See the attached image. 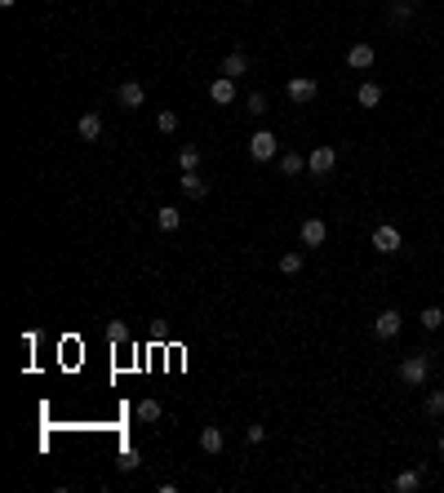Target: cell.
Wrapping results in <instances>:
<instances>
[{
    "label": "cell",
    "instance_id": "ac0fdd59",
    "mask_svg": "<svg viewBox=\"0 0 444 493\" xmlns=\"http://www.w3.org/2000/svg\"><path fill=\"white\" fill-rule=\"evenodd\" d=\"M156 227L160 231H178V227H183V214H178L174 205H165V209H156Z\"/></svg>",
    "mask_w": 444,
    "mask_h": 493
},
{
    "label": "cell",
    "instance_id": "4316f807",
    "mask_svg": "<svg viewBox=\"0 0 444 493\" xmlns=\"http://www.w3.org/2000/svg\"><path fill=\"white\" fill-rule=\"evenodd\" d=\"M138 467H143L138 449H125V453H120V471H138Z\"/></svg>",
    "mask_w": 444,
    "mask_h": 493
},
{
    "label": "cell",
    "instance_id": "8992f818",
    "mask_svg": "<svg viewBox=\"0 0 444 493\" xmlns=\"http://www.w3.org/2000/svg\"><path fill=\"white\" fill-rule=\"evenodd\" d=\"M249 156L258 160V165L262 160H276V134H271V129H258V134L249 138Z\"/></svg>",
    "mask_w": 444,
    "mask_h": 493
},
{
    "label": "cell",
    "instance_id": "f1b7e54d",
    "mask_svg": "<svg viewBox=\"0 0 444 493\" xmlns=\"http://www.w3.org/2000/svg\"><path fill=\"white\" fill-rule=\"evenodd\" d=\"M409 9H413V5H404V0H400V5L391 9V18H395V23H404V18H409Z\"/></svg>",
    "mask_w": 444,
    "mask_h": 493
},
{
    "label": "cell",
    "instance_id": "ffe728a7",
    "mask_svg": "<svg viewBox=\"0 0 444 493\" xmlns=\"http://www.w3.org/2000/svg\"><path fill=\"white\" fill-rule=\"evenodd\" d=\"M302 262H307V258H302V253H298V249H289V253H280V276H298V271H302Z\"/></svg>",
    "mask_w": 444,
    "mask_h": 493
},
{
    "label": "cell",
    "instance_id": "52a82bcc",
    "mask_svg": "<svg viewBox=\"0 0 444 493\" xmlns=\"http://www.w3.org/2000/svg\"><path fill=\"white\" fill-rule=\"evenodd\" d=\"M298 236H302V244H307V249H320V244L329 240V227L320 222V218H307V222L298 227Z\"/></svg>",
    "mask_w": 444,
    "mask_h": 493
},
{
    "label": "cell",
    "instance_id": "f546056e",
    "mask_svg": "<svg viewBox=\"0 0 444 493\" xmlns=\"http://www.w3.org/2000/svg\"><path fill=\"white\" fill-rule=\"evenodd\" d=\"M18 5V0H0V9H14Z\"/></svg>",
    "mask_w": 444,
    "mask_h": 493
},
{
    "label": "cell",
    "instance_id": "3957f363",
    "mask_svg": "<svg viewBox=\"0 0 444 493\" xmlns=\"http://www.w3.org/2000/svg\"><path fill=\"white\" fill-rule=\"evenodd\" d=\"M334 165H338V151L334 147H311V156H307L311 178H329V174H334Z\"/></svg>",
    "mask_w": 444,
    "mask_h": 493
},
{
    "label": "cell",
    "instance_id": "83f0119b",
    "mask_svg": "<svg viewBox=\"0 0 444 493\" xmlns=\"http://www.w3.org/2000/svg\"><path fill=\"white\" fill-rule=\"evenodd\" d=\"M244 440H249V444H262V440H267V426H262V422L244 426Z\"/></svg>",
    "mask_w": 444,
    "mask_h": 493
},
{
    "label": "cell",
    "instance_id": "30bf717a",
    "mask_svg": "<svg viewBox=\"0 0 444 493\" xmlns=\"http://www.w3.org/2000/svg\"><path fill=\"white\" fill-rule=\"evenodd\" d=\"M178 183H183V192L191 196V200H205V196H209V178H205V174H196V169H187V174L178 178Z\"/></svg>",
    "mask_w": 444,
    "mask_h": 493
},
{
    "label": "cell",
    "instance_id": "9a60e30c",
    "mask_svg": "<svg viewBox=\"0 0 444 493\" xmlns=\"http://www.w3.org/2000/svg\"><path fill=\"white\" fill-rule=\"evenodd\" d=\"M355 102H360V107H377V102H382V84L364 80L360 89H355Z\"/></svg>",
    "mask_w": 444,
    "mask_h": 493
},
{
    "label": "cell",
    "instance_id": "7a4b0ae2",
    "mask_svg": "<svg viewBox=\"0 0 444 493\" xmlns=\"http://www.w3.org/2000/svg\"><path fill=\"white\" fill-rule=\"evenodd\" d=\"M400 227H391V222H377L373 227V249L377 253H382V258H386V253H400Z\"/></svg>",
    "mask_w": 444,
    "mask_h": 493
},
{
    "label": "cell",
    "instance_id": "1f68e13d",
    "mask_svg": "<svg viewBox=\"0 0 444 493\" xmlns=\"http://www.w3.org/2000/svg\"><path fill=\"white\" fill-rule=\"evenodd\" d=\"M404 5H418V0H404Z\"/></svg>",
    "mask_w": 444,
    "mask_h": 493
},
{
    "label": "cell",
    "instance_id": "44dd1931",
    "mask_svg": "<svg viewBox=\"0 0 444 493\" xmlns=\"http://www.w3.org/2000/svg\"><path fill=\"white\" fill-rule=\"evenodd\" d=\"M418 325L431 329V334H436V329H444V307H427V311L418 316Z\"/></svg>",
    "mask_w": 444,
    "mask_h": 493
},
{
    "label": "cell",
    "instance_id": "6da1fadb",
    "mask_svg": "<svg viewBox=\"0 0 444 493\" xmlns=\"http://www.w3.org/2000/svg\"><path fill=\"white\" fill-rule=\"evenodd\" d=\"M431 378V356L427 352H409L400 360V382H409V387H422Z\"/></svg>",
    "mask_w": 444,
    "mask_h": 493
},
{
    "label": "cell",
    "instance_id": "e0dca14e",
    "mask_svg": "<svg viewBox=\"0 0 444 493\" xmlns=\"http://www.w3.org/2000/svg\"><path fill=\"white\" fill-rule=\"evenodd\" d=\"M244 71H249V58H244V54H226V58H222V76H231V80H240Z\"/></svg>",
    "mask_w": 444,
    "mask_h": 493
},
{
    "label": "cell",
    "instance_id": "277c9868",
    "mask_svg": "<svg viewBox=\"0 0 444 493\" xmlns=\"http://www.w3.org/2000/svg\"><path fill=\"white\" fill-rule=\"evenodd\" d=\"M285 93H289V102H298V107H302V102H311L320 93V84H316V76H294V80L285 84Z\"/></svg>",
    "mask_w": 444,
    "mask_h": 493
},
{
    "label": "cell",
    "instance_id": "ba28073f",
    "mask_svg": "<svg viewBox=\"0 0 444 493\" xmlns=\"http://www.w3.org/2000/svg\"><path fill=\"white\" fill-rule=\"evenodd\" d=\"M116 98H120V107L138 111V107H143V102H147V89H143V84H138V80H125V84H120V89H116Z\"/></svg>",
    "mask_w": 444,
    "mask_h": 493
},
{
    "label": "cell",
    "instance_id": "5b68a950",
    "mask_svg": "<svg viewBox=\"0 0 444 493\" xmlns=\"http://www.w3.org/2000/svg\"><path fill=\"white\" fill-rule=\"evenodd\" d=\"M400 325H404V316H400V311H395V307H382V311H377V320H373V334L386 343V338H395V334H400Z\"/></svg>",
    "mask_w": 444,
    "mask_h": 493
},
{
    "label": "cell",
    "instance_id": "484cf974",
    "mask_svg": "<svg viewBox=\"0 0 444 493\" xmlns=\"http://www.w3.org/2000/svg\"><path fill=\"white\" fill-rule=\"evenodd\" d=\"M107 338H111V343H129V325L111 320V325H107Z\"/></svg>",
    "mask_w": 444,
    "mask_h": 493
},
{
    "label": "cell",
    "instance_id": "8fae6325",
    "mask_svg": "<svg viewBox=\"0 0 444 493\" xmlns=\"http://www.w3.org/2000/svg\"><path fill=\"white\" fill-rule=\"evenodd\" d=\"M75 134H80V142H98L102 138V116L98 111H84L80 125H75Z\"/></svg>",
    "mask_w": 444,
    "mask_h": 493
},
{
    "label": "cell",
    "instance_id": "5bb4252c",
    "mask_svg": "<svg viewBox=\"0 0 444 493\" xmlns=\"http://www.w3.org/2000/svg\"><path fill=\"white\" fill-rule=\"evenodd\" d=\"M418 485H422V467H409V471H400V476L391 480V489H395V493H413Z\"/></svg>",
    "mask_w": 444,
    "mask_h": 493
},
{
    "label": "cell",
    "instance_id": "cb8c5ba5",
    "mask_svg": "<svg viewBox=\"0 0 444 493\" xmlns=\"http://www.w3.org/2000/svg\"><path fill=\"white\" fill-rule=\"evenodd\" d=\"M156 129H160V134H178V111H160Z\"/></svg>",
    "mask_w": 444,
    "mask_h": 493
},
{
    "label": "cell",
    "instance_id": "d6986e66",
    "mask_svg": "<svg viewBox=\"0 0 444 493\" xmlns=\"http://www.w3.org/2000/svg\"><path fill=\"white\" fill-rule=\"evenodd\" d=\"M134 418L138 422H160V418H165V409H160V400H138Z\"/></svg>",
    "mask_w": 444,
    "mask_h": 493
},
{
    "label": "cell",
    "instance_id": "7c38bea8",
    "mask_svg": "<svg viewBox=\"0 0 444 493\" xmlns=\"http://www.w3.org/2000/svg\"><path fill=\"white\" fill-rule=\"evenodd\" d=\"M209 98L218 102V107H231V102H235V80H231V76H218V80L209 84Z\"/></svg>",
    "mask_w": 444,
    "mask_h": 493
},
{
    "label": "cell",
    "instance_id": "d4e9b609",
    "mask_svg": "<svg viewBox=\"0 0 444 493\" xmlns=\"http://www.w3.org/2000/svg\"><path fill=\"white\" fill-rule=\"evenodd\" d=\"M444 413V391H431L427 395V418H440Z\"/></svg>",
    "mask_w": 444,
    "mask_h": 493
},
{
    "label": "cell",
    "instance_id": "4dcf8cb0",
    "mask_svg": "<svg viewBox=\"0 0 444 493\" xmlns=\"http://www.w3.org/2000/svg\"><path fill=\"white\" fill-rule=\"evenodd\" d=\"M440 458H444V435H440Z\"/></svg>",
    "mask_w": 444,
    "mask_h": 493
},
{
    "label": "cell",
    "instance_id": "9c48e42d",
    "mask_svg": "<svg viewBox=\"0 0 444 493\" xmlns=\"http://www.w3.org/2000/svg\"><path fill=\"white\" fill-rule=\"evenodd\" d=\"M373 58H377L373 45H364V41L347 49V67H351V71H369V67H373Z\"/></svg>",
    "mask_w": 444,
    "mask_h": 493
},
{
    "label": "cell",
    "instance_id": "4fadbf2b",
    "mask_svg": "<svg viewBox=\"0 0 444 493\" xmlns=\"http://www.w3.org/2000/svg\"><path fill=\"white\" fill-rule=\"evenodd\" d=\"M200 449H205V453H222V449H226L222 426H205V431H200Z\"/></svg>",
    "mask_w": 444,
    "mask_h": 493
},
{
    "label": "cell",
    "instance_id": "603a6c76",
    "mask_svg": "<svg viewBox=\"0 0 444 493\" xmlns=\"http://www.w3.org/2000/svg\"><path fill=\"white\" fill-rule=\"evenodd\" d=\"M196 165H200V147H191V142H187V147L178 151V169L187 174V169H196Z\"/></svg>",
    "mask_w": 444,
    "mask_h": 493
},
{
    "label": "cell",
    "instance_id": "2e32d148",
    "mask_svg": "<svg viewBox=\"0 0 444 493\" xmlns=\"http://www.w3.org/2000/svg\"><path fill=\"white\" fill-rule=\"evenodd\" d=\"M302 169H307V156H298V151H285V156H280V174L285 178H298Z\"/></svg>",
    "mask_w": 444,
    "mask_h": 493
},
{
    "label": "cell",
    "instance_id": "7402d4cb",
    "mask_svg": "<svg viewBox=\"0 0 444 493\" xmlns=\"http://www.w3.org/2000/svg\"><path fill=\"white\" fill-rule=\"evenodd\" d=\"M244 111H249V116H267V93L253 89L249 98H244Z\"/></svg>",
    "mask_w": 444,
    "mask_h": 493
}]
</instances>
